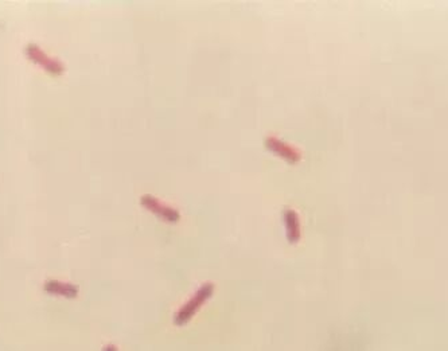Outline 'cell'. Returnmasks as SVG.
I'll use <instances>...</instances> for the list:
<instances>
[{
	"mask_svg": "<svg viewBox=\"0 0 448 351\" xmlns=\"http://www.w3.org/2000/svg\"><path fill=\"white\" fill-rule=\"evenodd\" d=\"M265 145L272 152L277 154L281 158H284L287 161L296 163V161L302 159V152L299 151V148H296L292 144L287 143L284 140H281L277 136H267L265 138Z\"/></svg>",
	"mask_w": 448,
	"mask_h": 351,
	"instance_id": "3957f363",
	"label": "cell"
},
{
	"mask_svg": "<svg viewBox=\"0 0 448 351\" xmlns=\"http://www.w3.org/2000/svg\"><path fill=\"white\" fill-rule=\"evenodd\" d=\"M103 351H117V347L115 345H106L103 347Z\"/></svg>",
	"mask_w": 448,
	"mask_h": 351,
	"instance_id": "8992f818",
	"label": "cell"
},
{
	"mask_svg": "<svg viewBox=\"0 0 448 351\" xmlns=\"http://www.w3.org/2000/svg\"><path fill=\"white\" fill-rule=\"evenodd\" d=\"M283 218H284V225H285V234H287V240L292 244H295L300 240L302 236V230H300V221H299V215L295 209L287 208L283 211Z\"/></svg>",
	"mask_w": 448,
	"mask_h": 351,
	"instance_id": "277c9868",
	"label": "cell"
},
{
	"mask_svg": "<svg viewBox=\"0 0 448 351\" xmlns=\"http://www.w3.org/2000/svg\"><path fill=\"white\" fill-rule=\"evenodd\" d=\"M45 291L47 294L57 295V296H64L68 299L77 298L78 295V287L70 282H62L58 280H49L45 282Z\"/></svg>",
	"mask_w": 448,
	"mask_h": 351,
	"instance_id": "5b68a950",
	"label": "cell"
},
{
	"mask_svg": "<svg viewBox=\"0 0 448 351\" xmlns=\"http://www.w3.org/2000/svg\"><path fill=\"white\" fill-rule=\"evenodd\" d=\"M214 284L213 282H204L202 285H199L198 289L190 296V299L187 300L185 304L182 305L174 315V323L176 326H186L187 323L191 320L192 317L197 315V312L204 307L207 300L214 294Z\"/></svg>",
	"mask_w": 448,
	"mask_h": 351,
	"instance_id": "6da1fadb",
	"label": "cell"
},
{
	"mask_svg": "<svg viewBox=\"0 0 448 351\" xmlns=\"http://www.w3.org/2000/svg\"><path fill=\"white\" fill-rule=\"evenodd\" d=\"M140 202L147 210H150L154 214H156L157 217L166 219L169 222H175L181 218V213L178 209H175L171 205H167L166 202L160 201L159 198L151 194H144L140 198Z\"/></svg>",
	"mask_w": 448,
	"mask_h": 351,
	"instance_id": "7a4b0ae2",
	"label": "cell"
}]
</instances>
